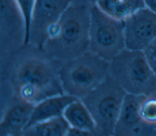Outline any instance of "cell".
Returning <instances> with one entry per match:
<instances>
[{
    "mask_svg": "<svg viewBox=\"0 0 156 136\" xmlns=\"http://www.w3.org/2000/svg\"><path fill=\"white\" fill-rule=\"evenodd\" d=\"M62 63L29 44L1 60V99L14 96L37 104L64 95L59 76Z\"/></svg>",
    "mask_w": 156,
    "mask_h": 136,
    "instance_id": "cell-1",
    "label": "cell"
},
{
    "mask_svg": "<svg viewBox=\"0 0 156 136\" xmlns=\"http://www.w3.org/2000/svg\"><path fill=\"white\" fill-rule=\"evenodd\" d=\"M91 5L71 2L49 30L42 49L61 63L90 51Z\"/></svg>",
    "mask_w": 156,
    "mask_h": 136,
    "instance_id": "cell-2",
    "label": "cell"
},
{
    "mask_svg": "<svg viewBox=\"0 0 156 136\" xmlns=\"http://www.w3.org/2000/svg\"><path fill=\"white\" fill-rule=\"evenodd\" d=\"M109 63L91 51L62 62L59 76L64 93L82 99L105 79Z\"/></svg>",
    "mask_w": 156,
    "mask_h": 136,
    "instance_id": "cell-3",
    "label": "cell"
},
{
    "mask_svg": "<svg viewBox=\"0 0 156 136\" xmlns=\"http://www.w3.org/2000/svg\"><path fill=\"white\" fill-rule=\"evenodd\" d=\"M127 92L108 74L94 89L80 100L95 124L96 135H114L115 127Z\"/></svg>",
    "mask_w": 156,
    "mask_h": 136,
    "instance_id": "cell-4",
    "label": "cell"
},
{
    "mask_svg": "<svg viewBox=\"0 0 156 136\" xmlns=\"http://www.w3.org/2000/svg\"><path fill=\"white\" fill-rule=\"evenodd\" d=\"M109 63V74L127 93L147 96L156 91V77L143 51L125 48Z\"/></svg>",
    "mask_w": 156,
    "mask_h": 136,
    "instance_id": "cell-5",
    "label": "cell"
},
{
    "mask_svg": "<svg viewBox=\"0 0 156 136\" xmlns=\"http://www.w3.org/2000/svg\"><path fill=\"white\" fill-rule=\"evenodd\" d=\"M90 51L110 61L126 48L124 21L103 12L96 4L90 7Z\"/></svg>",
    "mask_w": 156,
    "mask_h": 136,
    "instance_id": "cell-6",
    "label": "cell"
},
{
    "mask_svg": "<svg viewBox=\"0 0 156 136\" xmlns=\"http://www.w3.org/2000/svg\"><path fill=\"white\" fill-rule=\"evenodd\" d=\"M26 23L16 0H0V57L4 59L26 45Z\"/></svg>",
    "mask_w": 156,
    "mask_h": 136,
    "instance_id": "cell-7",
    "label": "cell"
},
{
    "mask_svg": "<svg viewBox=\"0 0 156 136\" xmlns=\"http://www.w3.org/2000/svg\"><path fill=\"white\" fill-rule=\"evenodd\" d=\"M73 0H35L28 44L42 49L50 29L60 18Z\"/></svg>",
    "mask_w": 156,
    "mask_h": 136,
    "instance_id": "cell-8",
    "label": "cell"
},
{
    "mask_svg": "<svg viewBox=\"0 0 156 136\" xmlns=\"http://www.w3.org/2000/svg\"><path fill=\"white\" fill-rule=\"evenodd\" d=\"M126 48L143 50L156 38V12L141 9L124 20Z\"/></svg>",
    "mask_w": 156,
    "mask_h": 136,
    "instance_id": "cell-9",
    "label": "cell"
},
{
    "mask_svg": "<svg viewBox=\"0 0 156 136\" xmlns=\"http://www.w3.org/2000/svg\"><path fill=\"white\" fill-rule=\"evenodd\" d=\"M144 95L127 93L116 121L114 135L135 136L156 133V127L146 124L140 116V105Z\"/></svg>",
    "mask_w": 156,
    "mask_h": 136,
    "instance_id": "cell-10",
    "label": "cell"
},
{
    "mask_svg": "<svg viewBox=\"0 0 156 136\" xmlns=\"http://www.w3.org/2000/svg\"><path fill=\"white\" fill-rule=\"evenodd\" d=\"M4 107L0 123L1 136H19L27 126L35 104L12 96L1 99Z\"/></svg>",
    "mask_w": 156,
    "mask_h": 136,
    "instance_id": "cell-11",
    "label": "cell"
},
{
    "mask_svg": "<svg viewBox=\"0 0 156 136\" xmlns=\"http://www.w3.org/2000/svg\"><path fill=\"white\" fill-rule=\"evenodd\" d=\"M79 99L76 97L64 94L48 98L35 104L27 127L52 118L62 116L65 108L72 102Z\"/></svg>",
    "mask_w": 156,
    "mask_h": 136,
    "instance_id": "cell-12",
    "label": "cell"
},
{
    "mask_svg": "<svg viewBox=\"0 0 156 136\" xmlns=\"http://www.w3.org/2000/svg\"><path fill=\"white\" fill-rule=\"evenodd\" d=\"M62 115L69 126L89 131L96 135L94 120L80 99L70 103L64 110Z\"/></svg>",
    "mask_w": 156,
    "mask_h": 136,
    "instance_id": "cell-13",
    "label": "cell"
},
{
    "mask_svg": "<svg viewBox=\"0 0 156 136\" xmlns=\"http://www.w3.org/2000/svg\"><path fill=\"white\" fill-rule=\"evenodd\" d=\"M69 127L62 115L32 124L24 129L22 135L66 136Z\"/></svg>",
    "mask_w": 156,
    "mask_h": 136,
    "instance_id": "cell-14",
    "label": "cell"
},
{
    "mask_svg": "<svg viewBox=\"0 0 156 136\" xmlns=\"http://www.w3.org/2000/svg\"><path fill=\"white\" fill-rule=\"evenodd\" d=\"M140 112L146 124L156 127V91L144 96L140 105Z\"/></svg>",
    "mask_w": 156,
    "mask_h": 136,
    "instance_id": "cell-15",
    "label": "cell"
},
{
    "mask_svg": "<svg viewBox=\"0 0 156 136\" xmlns=\"http://www.w3.org/2000/svg\"><path fill=\"white\" fill-rule=\"evenodd\" d=\"M94 4L103 12L115 19L122 21L126 19L120 0H99Z\"/></svg>",
    "mask_w": 156,
    "mask_h": 136,
    "instance_id": "cell-16",
    "label": "cell"
},
{
    "mask_svg": "<svg viewBox=\"0 0 156 136\" xmlns=\"http://www.w3.org/2000/svg\"><path fill=\"white\" fill-rule=\"evenodd\" d=\"M19 5L25 18L27 29V35L26 40V45L28 44L29 40V32L31 21L32 13L35 0H16Z\"/></svg>",
    "mask_w": 156,
    "mask_h": 136,
    "instance_id": "cell-17",
    "label": "cell"
},
{
    "mask_svg": "<svg viewBox=\"0 0 156 136\" xmlns=\"http://www.w3.org/2000/svg\"><path fill=\"white\" fill-rule=\"evenodd\" d=\"M126 18L136 12L146 7L144 0H120Z\"/></svg>",
    "mask_w": 156,
    "mask_h": 136,
    "instance_id": "cell-18",
    "label": "cell"
},
{
    "mask_svg": "<svg viewBox=\"0 0 156 136\" xmlns=\"http://www.w3.org/2000/svg\"><path fill=\"white\" fill-rule=\"evenodd\" d=\"M146 60L156 77V38L143 50Z\"/></svg>",
    "mask_w": 156,
    "mask_h": 136,
    "instance_id": "cell-19",
    "label": "cell"
},
{
    "mask_svg": "<svg viewBox=\"0 0 156 136\" xmlns=\"http://www.w3.org/2000/svg\"><path fill=\"white\" fill-rule=\"evenodd\" d=\"M95 135L93 132L80 128L69 127L66 136H91Z\"/></svg>",
    "mask_w": 156,
    "mask_h": 136,
    "instance_id": "cell-20",
    "label": "cell"
},
{
    "mask_svg": "<svg viewBox=\"0 0 156 136\" xmlns=\"http://www.w3.org/2000/svg\"><path fill=\"white\" fill-rule=\"evenodd\" d=\"M146 7L156 12V0H144Z\"/></svg>",
    "mask_w": 156,
    "mask_h": 136,
    "instance_id": "cell-21",
    "label": "cell"
},
{
    "mask_svg": "<svg viewBox=\"0 0 156 136\" xmlns=\"http://www.w3.org/2000/svg\"><path fill=\"white\" fill-rule=\"evenodd\" d=\"M98 1L99 0H77L75 2H82V3H86L89 4H94Z\"/></svg>",
    "mask_w": 156,
    "mask_h": 136,
    "instance_id": "cell-22",
    "label": "cell"
}]
</instances>
